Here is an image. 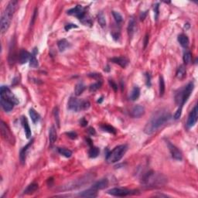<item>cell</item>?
<instances>
[{
	"mask_svg": "<svg viewBox=\"0 0 198 198\" xmlns=\"http://www.w3.org/2000/svg\"><path fill=\"white\" fill-rule=\"evenodd\" d=\"M167 145L173 158L178 160V161H181L182 159H183V155H182L181 152L176 147L175 145H173L172 143H170V142H168Z\"/></svg>",
	"mask_w": 198,
	"mask_h": 198,
	"instance_id": "12",
	"label": "cell"
},
{
	"mask_svg": "<svg viewBox=\"0 0 198 198\" xmlns=\"http://www.w3.org/2000/svg\"><path fill=\"white\" fill-rule=\"evenodd\" d=\"M29 112H30V115L31 120L33 121V123L38 122L40 120V118L39 114H38L33 108H30Z\"/></svg>",
	"mask_w": 198,
	"mask_h": 198,
	"instance_id": "29",
	"label": "cell"
},
{
	"mask_svg": "<svg viewBox=\"0 0 198 198\" xmlns=\"http://www.w3.org/2000/svg\"><path fill=\"white\" fill-rule=\"evenodd\" d=\"M101 129L102 130H103L104 132H107L109 133H112V134H116V130L114 129V127H112V125H101Z\"/></svg>",
	"mask_w": 198,
	"mask_h": 198,
	"instance_id": "30",
	"label": "cell"
},
{
	"mask_svg": "<svg viewBox=\"0 0 198 198\" xmlns=\"http://www.w3.org/2000/svg\"><path fill=\"white\" fill-rule=\"evenodd\" d=\"M146 14H147V12H142L141 15H140V19H141L142 21H143L145 19Z\"/></svg>",
	"mask_w": 198,
	"mask_h": 198,
	"instance_id": "47",
	"label": "cell"
},
{
	"mask_svg": "<svg viewBox=\"0 0 198 198\" xmlns=\"http://www.w3.org/2000/svg\"><path fill=\"white\" fill-rule=\"evenodd\" d=\"M102 99H103V98H102H102H100V100H98V103H101V102H102Z\"/></svg>",
	"mask_w": 198,
	"mask_h": 198,
	"instance_id": "52",
	"label": "cell"
},
{
	"mask_svg": "<svg viewBox=\"0 0 198 198\" xmlns=\"http://www.w3.org/2000/svg\"><path fill=\"white\" fill-rule=\"evenodd\" d=\"M112 15H113V17H114V20L116 21L117 23H120L122 22V20H123L122 16L119 12H115V11H112Z\"/></svg>",
	"mask_w": 198,
	"mask_h": 198,
	"instance_id": "37",
	"label": "cell"
},
{
	"mask_svg": "<svg viewBox=\"0 0 198 198\" xmlns=\"http://www.w3.org/2000/svg\"><path fill=\"white\" fill-rule=\"evenodd\" d=\"M17 1H15V0L10 1L2 12V17H1V22H0V25H1L0 29H1L2 33H5L8 30L9 27L10 26L12 17L14 15L16 9H17Z\"/></svg>",
	"mask_w": 198,
	"mask_h": 198,
	"instance_id": "3",
	"label": "cell"
},
{
	"mask_svg": "<svg viewBox=\"0 0 198 198\" xmlns=\"http://www.w3.org/2000/svg\"><path fill=\"white\" fill-rule=\"evenodd\" d=\"M89 132L91 133V135H94V134H95V131H94V129H93V128H90V129H89Z\"/></svg>",
	"mask_w": 198,
	"mask_h": 198,
	"instance_id": "50",
	"label": "cell"
},
{
	"mask_svg": "<svg viewBox=\"0 0 198 198\" xmlns=\"http://www.w3.org/2000/svg\"><path fill=\"white\" fill-rule=\"evenodd\" d=\"M183 59H184V62L186 65V64H189L191 62V60H192V55H191V53H190V51L186 50L184 52Z\"/></svg>",
	"mask_w": 198,
	"mask_h": 198,
	"instance_id": "34",
	"label": "cell"
},
{
	"mask_svg": "<svg viewBox=\"0 0 198 198\" xmlns=\"http://www.w3.org/2000/svg\"><path fill=\"white\" fill-rule=\"evenodd\" d=\"M108 194L114 197H126L128 195L135 194V192L125 188H112L108 190Z\"/></svg>",
	"mask_w": 198,
	"mask_h": 198,
	"instance_id": "9",
	"label": "cell"
},
{
	"mask_svg": "<svg viewBox=\"0 0 198 198\" xmlns=\"http://www.w3.org/2000/svg\"><path fill=\"white\" fill-rule=\"evenodd\" d=\"M110 69H109V66H107L106 68H104V71H109Z\"/></svg>",
	"mask_w": 198,
	"mask_h": 198,
	"instance_id": "51",
	"label": "cell"
},
{
	"mask_svg": "<svg viewBox=\"0 0 198 198\" xmlns=\"http://www.w3.org/2000/svg\"><path fill=\"white\" fill-rule=\"evenodd\" d=\"M38 65H39V63H38L37 59L36 58V56L32 53L30 56V66L31 68H36L38 67Z\"/></svg>",
	"mask_w": 198,
	"mask_h": 198,
	"instance_id": "36",
	"label": "cell"
},
{
	"mask_svg": "<svg viewBox=\"0 0 198 198\" xmlns=\"http://www.w3.org/2000/svg\"><path fill=\"white\" fill-rule=\"evenodd\" d=\"M0 102H1V105H2V108H3V110L6 112H9L13 109L14 108V103L10 101L6 100V99H3V98H1L0 99Z\"/></svg>",
	"mask_w": 198,
	"mask_h": 198,
	"instance_id": "16",
	"label": "cell"
},
{
	"mask_svg": "<svg viewBox=\"0 0 198 198\" xmlns=\"http://www.w3.org/2000/svg\"><path fill=\"white\" fill-rule=\"evenodd\" d=\"M98 20L101 27H106V19H105V17H104V15L103 12H100V13L98 14Z\"/></svg>",
	"mask_w": 198,
	"mask_h": 198,
	"instance_id": "35",
	"label": "cell"
},
{
	"mask_svg": "<svg viewBox=\"0 0 198 198\" xmlns=\"http://www.w3.org/2000/svg\"><path fill=\"white\" fill-rule=\"evenodd\" d=\"M0 95H1V98L10 101V102H13L15 104H19V102L18 98L12 94L10 89L6 86H2L0 88Z\"/></svg>",
	"mask_w": 198,
	"mask_h": 198,
	"instance_id": "8",
	"label": "cell"
},
{
	"mask_svg": "<svg viewBox=\"0 0 198 198\" xmlns=\"http://www.w3.org/2000/svg\"><path fill=\"white\" fill-rule=\"evenodd\" d=\"M80 125H82V126H86V125H88V122H87V121H86L84 118H83L80 121Z\"/></svg>",
	"mask_w": 198,
	"mask_h": 198,
	"instance_id": "46",
	"label": "cell"
},
{
	"mask_svg": "<svg viewBox=\"0 0 198 198\" xmlns=\"http://www.w3.org/2000/svg\"><path fill=\"white\" fill-rule=\"evenodd\" d=\"M198 118V108L197 105H195L191 112H190L189 116H188L187 122H186V125L188 128H191V127L194 126L195 124L197 122Z\"/></svg>",
	"mask_w": 198,
	"mask_h": 198,
	"instance_id": "11",
	"label": "cell"
},
{
	"mask_svg": "<svg viewBox=\"0 0 198 198\" xmlns=\"http://www.w3.org/2000/svg\"><path fill=\"white\" fill-rule=\"evenodd\" d=\"M72 28H78V26L75 24H72V23H70V24H67L65 26V27H64V29H65L66 31H69Z\"/></svg>",
	"mask_w": 198,
	"mask_h": 198,
	"instance_id": "43",
	"label": "cell"
},
{
	"mask_svg": "<svg viewBox=\"0 0 198 198\" xmlns=\"http://www.w3.org/2000/svg\"><path fill=\"white\" fill-rule=\"evenodd\" d=\"M148 43H149V36L148 35H146L145 37V41H144V47H146V46H147Z\"/></svg>",
	"mask_w": 198,
	"mask_h": 198,
	"instance_id": "49",
	"label": "cell"
},
{
	"mask_svg": "<svg viewBox=\"0 0 198 198\" xmlns=\"http://www.w3.org/2000/svg\"><path fill=\"white\" fill-rule=\"evenodd\" d=\"M108 179L105 178V179H102V180L96 182V183L92 186L91 188H93L94 190L98 191V190H103V189H104V188L108 186Z\"/></svg>",
	"mask_w": 198,
	"mask_h": 198,
	"instance_id": "17",
	"label": "cell"
},
{
	"mask_svg": "<svg viewBox=\"0 0 198 198\" xmlns=\"http://www.w3.org/2000/svg\"><path fill=\"white\" fill-rule=\"evenodd\" d=\"M135 21L134 18H131L129 21V25H128V27H127V30H128V33H129V37H132L134 33V30H135Z\"/></svg>",
	"mask_w": 198,
	"mask_h": 198,
	"instance_id": "24",
	"label": "cell"
},
{
	"mask_svg": "<svg viewBox=\"0 0 198 198\" xmlns=\"http://www.w3.org/2000/svg\"><path fill=\"white\" fill-rule=\"evenodd\" d=\"M88 76H89V77H91V78H101V74H90Z\"/></svg>",
	"mask_w": 198,
	"mask_h": 198,
	"instance_id": "48",
	"label": "cell"
},
{
	"mask_svg": "<svg viewBox=\"0 0 198 198\" xmlns=\"http://www.w3.org/2000/svg\"><path fill=\"white\" fill-rule=\"evenodd\" d=\"M165 92V82L163 78L160 76L159 77V96L163 97Z\"/></svg>",
	"mask_w": 198,
	"mask_h": 198,
	"instance_id": "33",
	"label": "cell"
},
{
	"mask_svg": "<svg viewBox=\"0 0 198 198\" xmlns=\"http://www.w3.org/2000/svg\"><path fill=\"white\" fill-rule=\"evenodd\" d=\"M171 119V114L167 111H159L156 113L151 119L145 125L144 128V132L147 135H151L156 131L162 127Z\"/></svg>",
	"mask_w": 198,
	"mask_h": 198,
	"instance_id": "1",
	"label": "cell"
},
{
	"mask_svg": "<svg viewBox=\"0 0 198 198\" xmlns=\"http://www.w3.org/2000/svg\"><path fill=\"white\" fill-rule=\"evenodd\" d=\"M90 102L88 101L78 100V98L71 97L68 101V108L69 110L74 111V112H80L82 110H87L90 108Z\"/></svg>",
	"mask_w": 198,
	"mask_h": 198,
	"instance_id": "6",
	"label": "cell"
},
{
	"mask_svg": "<svg viewBox=\"0 0 198 198\" xmlns=\"http://www.w3.org/2000/svg\"><path fill=\"white\" fill-rule=\"evenodd\" d=\"M79 196L82 197H96L98 196V194H97V190H94L93 188H91V189H88V190L80 193Z\"/></svg>",
	"mask_w": 198,
	"mask_h": 198,
	"instance_id": "20",
	"label": "cell"
},
{
	"mask_svg": "<svg viewBox=\"0 0 198 198\" xmlns=\"http://www.w3.org/2000/svg\"><path fill=\"white\" fill-rule=\"evenodd\" d=\"M58 152L60 155L63 156L67 158H70L72 156V151L65 148H58Z\"/></svg>",
	"mask_w": 198,
	"mask_h": 198,
	"instance_id": "32",
	"label": "cell"
},
{
	"mask_svg": "<svg viewBox=\"0 0 198 198\" xmlns=\"http://www.w3.org/2000/svg\"><path fill=\"white\" fill-rule=\"evenodd\" d=\"M101 86H102V82H96L94 84H91L90 87H89V91L91 92L96 91H98L101 88Z\"/></svg>",
	"mask_w": 198,
	"mask_h": 198,
	"instance_id": "38",
	"label": "cell"
},
{
	"mask_svg": "<svg viewBox=\"0 0 198 198\" xmlns=\"http://www.w3.org/2000/svg\"><path fill=\"white\" fill-rule=\"evenodd\" d=\"M109 84H110L111 87L114 89V91H116L118 90V85H117L116 83H115L114 81H112V80H109Z\"/></svg>",
	"mask_w": 198,
	"mask_h": 198,
	"instance_id": "44",
	"label": "cell"
},
{
	"mask_svg": "<svg viewBox=\"0 0 198 198\" xmlns=\"http://www.w3.org/2000/svg\"><path fill=\"white\" fill-rule=\"evenodd\" d=\"M84 90H85V85L82 82H79L78 84H76L74 92H75V94L77 96H79L84 92Z\"/></svg>",
	"mask_w": 198,
	"mask_h": 198,
	"instance_id": "27",
	"label": "cell"
},
{
	"mask_svg": "<svg viewBox=\"0 0 198 198\" xmlns=\"http://www.w3.org/2000/svg\"><path fill=\"white\" fill-rule=\"evenodd\" d=\"M186 74V68H185V66L181 65L178 68L177 71H176V78H177L178 79L181 80V79H183V78H185Z\"/></svg>",
	"mask_w": 198,
	"mask_h": 198,
	"instance_id": "22",
	"label": "cell"
},
{
	"mask_svg": "<svg viewBox=\"0 0 198 198\" xmlns=\"http://www.w3.org/2000/svg\"><path fill=\"white\" fill-rule=\"evenodd\" d=\"M22 124H23V129H24L25 134H26V136H27V139H30L32 135V132H31V129L30 127V125H29L28 120L26 117H23L22 118Z\"/></svg>",
	"mask_w": 198,
	"mask_h": 198,
	"instance_id": "19",
	"label": "cell"
},
{
	"mask_svg": "<svg viewBox=\"0 0 198 198\" xmlns=\"http://www.w3.org/2000/svg\"><path fill=\"white\" fill-rule=\"evenodd\" d=\"M33 139H32L30 143L27 144L26 146L23 148V149H21L20 151V154H19V159H20V162L22 164H24L25 162H26V159H27V152L29 151V149L30 148V146L33 145Z\"/></svg>",
	"mask_w": 198,
	"mask_h": 198,
	"instance_id": "13",
	"label": "cell"
},
{
	"mask_svg": "<svg viewBox=\"0 0 198 198\" xmlns=\"http://www.w3.org/2000/svg\"><path fill=\"white\" fill-rule=\"evenodd\" d=\"M166 183V178L163 175L153 171L145 174L142 179V184L146 189L160 187L165 185Z\"/></svg>",
	"mask_w": 198,
	"mask_h": 198,
	"instance_id": "2",
	"label": "cell"
},
{
	"mask_svg": "<svg viewBox=\"0 0 198 198\" xmlns=\"http://www.w3.org/2000/svg\"><path fill=\"white\" fill-rule=\"evenodd\" d=\"M178 41L180 43V45L184 48H186L189 45V39H188L187 36L185 34H180L178 36Z\"/></svg>",
	"mask_w": 198,
	"mask_h": 198,
	"instance_id": "21",
	"label": "cell"
},
{
	"mask_svg": "<svg viewBox=\"0 0 198 198\" xmlns=\"http://www.w3.org/2000/svg\"><path fill=\"white\" fill-rule=\"evenodd\" d=\"M57 139V131L56 129L54 128V126H52L50 129V132H49V139L50 143H54L56 142Z\"/></svg>",
	"mask_w": 198,
	"mask_h": 198,
	"instance_id": "26",
	"label": "cell"
},
{
	"mask_svg": "<svg viewBox=\"0 0 198 198\" xmlns=\"http://www.w3.org/2000/svg\"><path fill=\"white\" fill-rule=\"evenodd\" d=\"M126 145H118L116 147L113 149L112 151L108 153L106 156V161L108 163H114L119 161L124 156L125 153L127 151Z\"/></svg>",
	"mask_w": 198,
	"mask_h": 198,
	"instance_id": "4",
	"label": "cell"
},
{
	"mask_svg": "<svg viewBox=\"0 0 198 198\" xmlns=\"http://www.w3.org/2000/svg\"><path fill=\"white\" fill-rule=\"evenodd\" d=\"M145 77H146V84H147L148 87H150V85H151V83H150V75H149V74H145Z\"/></svg>",
	"mask_w": 198,
	"mask_h": 198,
	"instance_id": "45",
	"label": "cell"
},
{
	"mask_svg": "<svg viewBox=\"0 0 198 198\" xmlns=\"http://www.w3.org/2000/svg\"><path fill=\"white\" fill-rule=\"evenodd\" d=\"M194 88V84L193 82H190L182 90L180 91L179 93L176 95V102L179 104L180 106L183 107L185 103L187 102L188 98H190V94H192Z\"/></svg>",
	"mask_w": 198,
	"mask_h": 198,
	"instance_id": "5",
	"label": "cell"
},
{
	"mask_svg": "<svg viewBox=\"0 0 198 198\" xmlns=\"http://www.w3.org/2000/svg\"><path fill=\"white\" fill-rule=\"evenodd\" d=\"M145 114V108L142 105H135L132 110V116L134 118H140Z\"/></svg>",
	"mask_w": 198,
	"mask_h": 198,
	"instance_id": "15",
	"label": "cell"
},
{
	"mask_svg": "<svg viewBox=\"0 0 198 198\" xmlns=\"http://www.w3.org/2000/svg\"><path fill=\"white\" fill-rule=\"evenodd\" d=\"M57 46H58V48H59L60 51V52H63V51L65 50L68 47H69L70 44L67 40L62 39L60 41H58V43H57Z\"/></svg>",
	"mask_w": 198,
	"mask_h": 198,
	"instance_id": "25",
	"label": "cell"
},
{
	"mask_svg": "<svg viewBox=\"0 0 198 198\" xmlns=\"http://www.w3.org/2000/svg\"><path fill=\"white\" fill-rule=\"evenodd\" d=\"M38 184L36 183H33L30 185H29L27 188L24 190V194H33L38 190Z\"/></svg>",
	"mask_w": 198,
	"mask_h": 198,
	"instance_id": "23",
	"label": "cell"
},
{
	"mask_svg": "<svg viewBox=\"0 0 198 198\" xmlns=\"http://www.w3.org/2000/svg\"><path fill=\"white\" fill-rule=\"evenodd\" d=\"M67 135H68L70 139H76L78 138V135H77V133L74 132H70L67 133Z\"/></svg>",
	"mask_w": 198,
	"mask_h": 198,
	"instance_id": "42",
	"label": "cell"
},
{
	"mask_svg": "<svg viewBox=\"0 0 198 198\" xmlns=\"http://www.w3.org/2000/svg\"><path fill=\"white\" fill-rule=\"evenodd\" d=\"M99 153H100V150H99V149L98 147L91 146V149H89L88 154H89V156L91 158H96L99 155Z\"/></svg>",
	"mask_w": 198,
	"mask_h": 198,
	"instance_id": "31",
	"label": "cell"
},
{
	"mask_svg": "<svg viewBox=\"0 0 198 198\" xmlns=\"http://www.w3.org/2000/svg\"><path fill=\"white\" fill-rule=\"evenodd\" d=\"M182 108H183L182 106L179 107V108H178L177 110H176V112L175 114H174V118L175 120H178V119H180V117H181V114H182Z\"/></svg>",
	"mask_w": 198,
	"mask_h": 198,
	"instance_id": "39",
	"label": "cell"
},
{
	"mask_svg": "<svg viewBox=\"0 0 198 198\" xmlns=\"http://www.w3.org/2000/svg\"><path fill=\"white\" fill-rule=\"evenodd\" d=\"M68 12V15H71V16H74V17H78L81 22L86 17L84 7L82 6H81V5L76 6L74 8L68 10V12Z\"/></svg>",
	"mask_w": 198,
	"mask_h": 198,
	"instance_id": "10",
	"label": "cell"
},
{
	"mask_svg": "<svg viewBox=\"0 0 198 198\" xmlns=\"http://www.w3.org/2000/svg\"><path fill=\"white\" fill-rule=\"evenodd\" d=\"M31 54L29 53L28 51L25 50H22L19 52V62L20 63L23 64V63H27V61H30V59Z\"/></svg>",
	"mask_w": 198,
	"mask_h": 198,
	"instance_id": "18",
	"label": "cell"
},
{
	"mask_svg": "<svg viewBox=\"0 0 198 198\" xmlns=\"http://www.w3.org/2000/svg\"><path fill=\"white\" fill-rule=\"evenodd\" d=\"M139 96H140V89L138 87H134L131 93L130 99L132 101H136Z\"/></svg>",
	"mask_w": 198,
	"mask_h": 198,
	"instance_id": "28",
	"label": "cell"
},
{
	"mask_svg": "<svg viewBox=\"0 0 198 198\" xmlns=\"http://www.w3.org/2000/svg\"><path fill=\"white\" fill-rule=\"evenodd\" d=\"M154 12H155V19L156 20H157L158 19V17H159V4H156L155 6H154Z\"/></svg>",
	"mask_w": 198,
	"mask_h": 198,
	"instance_id": "40",
	"label": "cell"
},
{
	"mask_svg": "<svg viewBox=\"0 0 198 198\" xmlns=\"http://www.w3.org/2000/svg\"><path fill=\"white\" fill-rule=\"evenodd\" d=\"M111 60L113 62V63H116V64H119L120 67H122V68H125L128 66L129 63V60L128 58H126L125 57H113L111 59Z\"/></svg>",
	"mask_w": 198,
	"mask_h": 198,
	"instance_id": "14",
	"label": "cell"
},
{
	"mask_svg": "<svg viewBox=\"0 0 198 198\" xmlns=\"http://www.w3.org/2000/svg\"><path fill=\"white\" fill-rule=\"evenodd\" d=\"M54 116H55V119H56V122H57V124L58 126H60V122H59V115H58V108H56L55 109H54Z\"/></svg>",
	"mask_w": 198,
	"mask_h": 198,
	"instance_id": "41",
	"label": "cell"
},
{
	"mask_svg": "<svg viewBox=\"0 0 198 198\" xmlns=\"http://www.w3.org/2000/svg\"><path fill=\"white\" fill-rule=\"evenodd\" d=\"M1 134H2V138L6 140V142H8L9 143H10L11 145H14L15 144V138L12 132L10 131L9 128L6 123L2 121L1 122Z\"/></svg>",
	"mask_w": 198,
	"mask_h": 198,
	"instance_id": "7",
	"label": "cell"
}]
</instances>
